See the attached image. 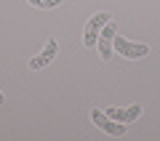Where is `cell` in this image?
Here are the masks:
<instances>
[{
    "label": "cell",
    "mask_w": 160,
    "mask_h": 141,
    "mask_svg": "<svg viewBox=\"0 0 160 141\" xmlns=\"http://www.w3.org/2000/svg\"><path fill=\"white\" fill-rule=\"evenodd\" d=\"M109 19H112V13L102 11V13H93V16L86 22V29H83V45H86V48H93V45H96L99 32H102V27L109 22Z\"/></svg>",
    "instance_id": "obj_1"
},
{
    "label": "cell",
    "mask_w": 160,
    "mask_h": 141,
    "mask_svg": "<svg viewBox=\"0 0 160 141\" xmlns=\"http://www.w3.org/2000/svg\"><path fill=\"white\" fill-rule=\"evenodd\" d=\"M115 35H118V24H115L112 19H109V22L102 27V32H99V40H96V45H99V56H102L104 61H109V59H112Z\"/></svg>",
    "instance_id": "obj_2"
},
{
    "label": "cell",
    "mask_w": 160,
    "mask_h": 141,
    "mask_svg": "<svg viewBox=\"0 0 160 141\" xmlns=\"http://www.w3.org/2000/svg\"><path fill=\"white\" fill-rule=\"evenodd\" d=\"M115 51H118V56H126V59H144L149 53V45L131 43V40H126L123 35H115Z\"/></svg>",
    "instance_id": "obj_3"
},
{
    "label": "cell",
    "mask_w": 160,
    "mask_h": 141,
    "mask_svg": "<svg viewBox=\"0 0 160 141\" xmlns=\"http://www.w3.org/2000/svg\"><path fill=\"white\" fill-rule=\"evenodd\" d=\"M91 123L96 125V128H102L104 133H109V136H123V133H126V123L112 120L107 112H102V109H93V112H91Z\"/></svg>",
    "instance_id": "obj_4"
},
{
    "label": "cell",
    "mask_w": 160,
    "mask_h": 141,
    "mask_svg": "<svg viewBox=\"0 0 160 141\" xmlns=\"http://www.w3.org/2000/svg\"><path fill=\"white\" fill-rule=\"evenodd\" d=\"M56 53H59V43L51 37V40H48V45L38 53V56L29 59V69H43V67H48V64L53 61V56H56Z\"/></svg>",
    "instance_id": "obj_5"
},
{
    "label": "cell",
    "mask_w": 160,
    "mask_h": 141,
    "mask_svg": "<svg viewBox=\"0 0 160 141\" xmlns=\"http://www.w3.org/2000/svg\"><path fill=\"white\" fill-rule=\"evenodd\" d=\"M107 114L112 120H118V123H133V120H139V114H142V104H133V107H128V109H118V107H109L107 109Z\"/></svg>",
    "instance_id": "obj_6"
},
{
    "label": "cell",
    "mask_w": 160,
    "mask_h": 141,
    "mask_svg": "<svg viewBox=\"0 0 160 141\" xmlns=\"http://www.w3.org/2000/svg\"><path fill=\"white\" fill-rule=\"evenodd\" d=\"M27 3L35 8H56V6H62L64 0H27Z\"/></svg>",
    "instance_id": "obj_7"
},
{
    "label": "cell",
    "mask_w": 160,
    "mask_h": 141,
    "mask_svg": "<svg viewBox=\"0 0 160 141\" xmlns=\"http://www.w3.org/2000/svg\"><path fill=\"white\" fill-rule=\"evenodd\" d=\"M3 101H6V99H3V93H0V104H3Z\"/></svg>",
    "instance_id": "obj_8"
}]
</instances>
